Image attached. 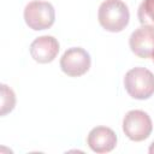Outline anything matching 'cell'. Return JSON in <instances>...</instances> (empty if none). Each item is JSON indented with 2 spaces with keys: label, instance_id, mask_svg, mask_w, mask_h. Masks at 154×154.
<instances>
[{
  "label": "cell",
  "instance_id": "cell-1",
  "mask_svg": "<svg viewBox=\"0 0 154 154\" xmlns=\"http://www.w3.org/2000/svg\"><path fill=\"white\" fill-rule=\"evenodd\" d=\"M97 18L103 29L119 32L129 24L130 12L122 0H105L99 7Z\"/></svg>",
  "mask_w": 154,
  "mask_h": 154
},
{
  "label": "cell",
  "instance_id": "cell-2",
  "mask_svg": "<svg viewBox=\"0 0 154 154\" xmlns=\"http://www.w3.org/2000/svg\"><path fill=\"white\" fill-rule=\"evenodd\" d=\"M128 94L137 100H146L154 94V75L146 67H134L124 77Z\"/></svg>",
  "mask_w": 154,
  "mask_h": 154
},
{
  "label": "cell",
  "instance_id": "cell-3",
  "mask_svg": "<svg viewBox=\"0 0 154 154\" xmlns=\"http://www.w3.org/2000/svg\"><path fill=\"white\" fill-rule=\"evenodd\" d=\"M24 19L32 30H45L53 25L55 20V11L51 2L34 0L24 8Z\"/></svg>",
  "mask_w": 154,
  "mask_h": 154
},
{
  "label": "cell",
  "instance_id": "cell-4",
  "mask_svg": "<svg viewBox=\"0 0 154 154\" xmlns=\"http://www.w3.org/2000/svg\"><path fill=\"white\" fill-rule=\"evenodd\" d=\"M152 130V120L146 112L134 109L125 114L123 120V131L131 141L140 142L148 138Z\"/></svg>",
  "mask_w": 154,
  "mask_h": 154
},
{
  "label": "cell",
  "instance_id": "cell-5",
  "mask_svg": "<svg viewBox=\"0 0 154 154\" xmlns=\"http://www.w3.org/2000/svg\"><path fill=\"white\" fill-rule=\"evenodd\" d=\"M91 64L89 53L81 47H72L65 51L60 59V67L64 73L71 77L84 75Z\"/></svg>",
  "mask_w": 154,
  "mask_h": 154
},
{
  "label": "cell",
  "instance_id": "cell-6",
  "mask_svg": "<svg viewBox=\"0 0 154 154\" xmlns=\"http://www.w3.org/2000/svg\"><path fill=\"white\" fill-rule=\"evenodd\" d=\"M129 45L132 53L140 58L154 57V26L142 25L136 29L129 38Z\"/></svg>",
  "mask_w": 154,
  "mask_h": 154
},
{
  "label": "cell",
  "instance_id": "cell-7",
  "mask_svg": "<svg viewBox=\"0 0 154 154\" xmlns=\"http://www.w3.org/2000/svg\"><path fill=\"white\" fill-rule=\"evenodd\" d=\"M59 52V42L53 36H40L30 45V54L32 59L40 64H47L54 60Z\"/></svg>",
  "mask_w": 154,
  "mask_h": 154
},
{
  "label": "cell",
  "instance_id": "cell-8",
  "mask_svg": "<svg viewBox=\"0 0 154 154\" xmlns=\"http://www.w3.org/2000/svg\"><path fill=\"white\" fill-rule=\"evenodd\" d=\"M88 146L95 153H108L117 144L116 132L106 126H96L88 135Z\"/></svg>",
  "mask_w": 154,
  "mask_h": 154
},
{
  "label": "cell",
  "instance_id": "cell-9",
  "mask_svg": "<svg viewBox=\"0 0 154 154\" xmlns=\"http://www.w3.org/2000/svg\"><path fill=\"white\" fill-rule=\"evenodd\" d=\"M137 16L142 25L154 26V0H143L138 7Z\"/></svg>",
  "mask_w": 154,
  "mask_h": 154
},
{
  "label": "cell",
  "instance_id": "cell-10",
  "mask_svg": "<svg viewBox=\"0 0 154 154\" xmlns=\"http://www.w3.org/2000/svg\"><path fill=\"white\" fill-rule=\"evenodd\" d=\"M1 116L11 112L16 105V96L11 88L6 84H1Z\"/></svg>",
  "mask_w": 154,
  "mask_h": 154
},
{
  "label": "cell",
  "instance_id": "cell-11",
  "mask_svg": "<svg viewBox=\"0 0 154 154\" xmlns=\"http://www.w3.org/2000/svg\"><path fill=\"white\" fill-rule=\"evenodd\" d=\"M149 153L150 154H154V142L150 144V147H149Z\"/></svg>",
  "mask_w": 154,
  "mask_h": 154
},
{
  "label": "cell",
  "instance_id": "cell-12",
  "mask_svg": "<svg viewBox=\"0 0 154 154\" xmlns=\"http://www.w3.org/2000/svg\"><path fill=\"white\" fill-rule=\"evenodd\" d=\"M153 59H154V57H153Z\"/></svg>",
  "mask_w": 154,
  "mask_h": 154
}]
</instances>
